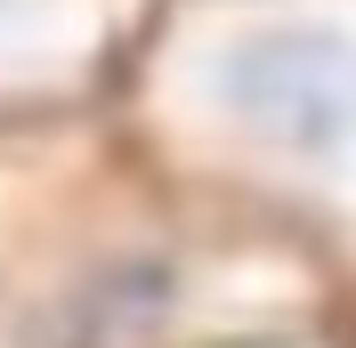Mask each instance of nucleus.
<instances>
[{"label": "nucleus", "mask_w": 356, "mask_h": 348, "mask_svg": "<svg viewBox=\"0 0 356 348\" xmlns=\"http://www.w3.org/2000/svg\"><path fill=\"white\" fill-rule=\"evenodd\" d=\"M24 17H41L33 0H0V49H24Z\"/></svg>", "instance_id": "f257e3e1"}]
</instances>
